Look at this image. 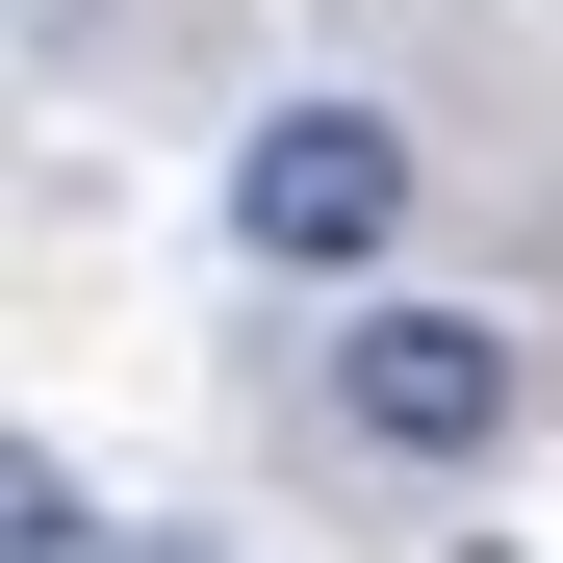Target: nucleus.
<instances>
[{
    "mask_svg": "<svg viewBox=\"0 0 563 563\" xmlns=\"http://www.w3.org/2000/svg\"><path fill=\"white\" fill-rule=\"evenodd\" d=\"M512 385H538V358H512L487 308H358V333H333V435H385V461H487Z\"/></svg>",
    "mask_w": 563,
    "mask_h": 563,
    "instance_id": "nucleus-1",
    "label": "nucleus"
},
{
    "mask_svg": "<svg viewBox=\"0 0 563 563\" xmlns=\"http://www.w3.org/2000/svg\"><path fill=\"white\" fill-rule=\"evenodd\" d=\"M385 206H410V129H358V103H282V129L231 154V231H256L282 282H333V256H385Z\"/></svg>",
    "mask_w": 563,
    "mask_h": 563,
    "instance_id": "nucleus-2",
    "label": "nucleus"
},
{
    "mask_svg": "<svg viewBox=\"0 0 563 563\" xmlns=\"http://www.w3.org/2000/svg\"><path fill=\"white\" fill-rule=\"evenodd\" d=\"M0 563H103V512H77V461H26V487H0Z\"/></svg>",
    "mask_w": 563,
    "mask_h": 563,
    "instance_id": "nucleus-3",
    "label": "nucleus"
}]
</instances>
